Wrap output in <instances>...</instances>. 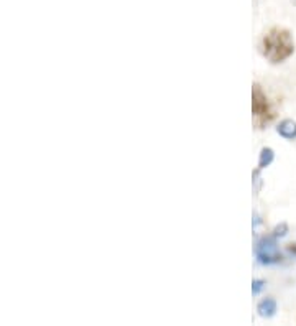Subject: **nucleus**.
<instances>
[{
	"label": "nucleus",
	"instance_id": "f257e3e1",
	"mask_svg": "<svg viewBox=\"0 0 296 326\" xmlns=\"http://www.w3.org/2000/svg\"><path fill=\"white\" fill-rule=\"evenodd\" d=\"M294 51L293 38L288 30L283 28H271L263 36L262 53L263 56L271 63H282L288 56H291Z\"/></svg>",
	"mask_w": 296,
	"mask_h": 326
},
{
	"label": "nucleus",
	"instance_id": "f03ea898",
	"mask_svg": "<svg viewBox=\"0 0 296 326\" xmlns=\"http://www.w3.org/2000/svg\"><path fill=\"white\" fill-rule=\"evenodd\" d=\"M252 109H254V122L259 128H263V125L271 122L273 117H275V114H273V109H271V105L267 99V96L263 94V91L259 84H254Z\"/></svg>",
	"mask_w": 296,
	"mask_h": 326
},
{
	"label": "nucleus",
	"instance_id": "7ed1b4c3",
	"mask_svg": "<svg viewBox=\"0 0 296 326\" xmlns=\"http://www.w3.org/2000/svg\"><path fill=\"white\" fill-rule=\"evenodd\" d=\"M257 257L262 264L267 262H275L280 259V255L277 252V246L273 239H263L259 246H257Z\"/></svg>",
	"mask_w": 296,
	"mask_h": 326
},
{
	"label": "nucleus",
	"instance_id": "20e7f679",
	"mask_svg": "<svg viewBox=\"0 0 296 326\" xmlns=\"http://www.w3.org/2000/svg\"><path fill=\"white\" fill-rule=\"evenodd\" d=\"M278 134L283 135L285 139H294L296 137V122L294 120H283L278 125Z\"/></svg>",
	"mask_w": 296,
	"mask_h": 326
},
{
	"label": "nucleus",
	"instance_id": "39448f33",
	"mask_svg": "<svg viewBox=\"0 0 296 326\" xmlns=\"http://www.w3.org/2000/svg\"><path fill=\"white\" fill-rule=\"evenodd\" d=\"M275 312H277V303L273 298H265L259 305V313L262 316H271Z\"/></svg>",
	"mask_w": 296,
	"mask_h": 326
},
{
	"label": "nucleus",
	"instance_id": "423d86ee",
	"mask_svg": "<svg viewBox=\"0 0 296 326\" xmlns=\"http://www.w3.org/2000/svg\"><path fill=\"white\" fill-rule=\"evenodd\" d=\"M273 162V150L271 148H263L260 154V162H259V168H265Z\"/></svg>",
	"mask_w": 296,
	"mask_h": 326
},
{
	"label": "nucleus",
	"instance_id": "0eeeda50",
	"mask_svg": "<svg viewBox=\"0 0 296 326\" xmlns=\"http://www.w3.org/2000/svg\"><path fill=\"white\" fill-rule=\"evenodd\" d=\"M262 287H263L262 280H255V282H254V293H259L262 290Z\"/></svg>",
	"mask_w": 296,
	"mask_h": 326
}]
</instances>
